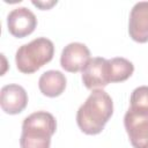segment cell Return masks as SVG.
Here are the masks:
<instances>
[{
  "label": "cell",
  "mask_w": 148,
  "mask_h": 148,
  "mask_svg": "<svg viewBox=\"0 0 148 148\" xmlns=\"http://www.w3.org/2000/svg\"><path fill=\"white\" fill-rule=\"evenodd\" d=\"M113 113V102L103 89H95L76 112L79 128L88 135L99 134Z\"/></svg>",
  "instance_id": "cell-1"
},
{
  "label": "cell",
  "mask_w": 148,
  "mask_h": 148,
  "mask_svg": "<svg viewBox=\"0 0 148 148\" xmlns=\"http://www.w3.org/2000/svg\"><path fill=\"white\" fill-rule=\"evenodd\" d=\"M57 131V120L47 111H37L23 119L21 148H50L51 136Z\"/></svg>",
  "instance_id": "cell-2"
},
{
  "label": "cell",
  "mask_w": 148,
  "mask_h": 148,
  "mask_svg": "<svg viewBox=\"0 0 148 148\" xmlns=\"http://www.w3.org/2000/svg\"><path fill=\"white\" fill-rule=\"evenodd\" d=\"M54 54V45L46 37H38L28 44L20 46L15 54L17 69L23 74L37 72L45 64L50 62Z\"/></svg>",
  "instance_id": "cell-3"
},
{
  "label": "cell",
  "mask_w": 148,
  "mask_h": 148,
  "mask_svg": "<svg viewBox=\"0 0 148 148\" xmlns=\"http://www.w3.org/2000/svg\"><path fill=\"white\" fill-rule=\"evenodd\" d=\"M124 126L133 148H148V112L128 109L124 117Z\"/></svg>",
  "instance_id": "cell-4"
},
{
  "label": "cell",
  "mask_w": 148,
  "mask_h": 148,
  "mask_svg": "<svg viewBox=\"0 0 148 148\" xmlns=\"http://www.w3.org/2000/svg\"><path fill=\"white\" fill-rule=\"evenodd\" d=\"M82 82L87 89H103L110 83L109 60L102 57L91 58L82 69Z\"/></svg>",
  "instance_id": "cell-5"
},
{
  "label": "cell",
  "mask_w": 148,
  "mask_h": 148,
  "mask_svg": "<svg viewBox=\"0 0 148 148\" xmlns=\"http://www.w3.org/2000/svg\"><path fill=\"white\" fill-rule=\"evenodd\" d=\"M37 18L27 7H17L7 16V28L10 35L16 38H23L35 31Z\"/></svg>",
  "instance_id": "cell-6"
},
{
  "label": "cell",
  "mask_w": 148,
  "mask_h": 148,
  "mask_svg": "<svg viewBox=\"0 0 148 148\" xmlns=\"http://www.w3.org/2000/svg\"><path fill=\"white\" fill-rule=\"evenodd\" d=\"M90 59V51L87 45L74 42L64 47L60 56V65L66 72L77 73L80 71L82 72Z\"/></svg>",
  "instance_id": "cell-7"
},
{
  "label": "cell",
  "mask_w": 148,
  "mask_h": 148,
  "mask_svg": "<svg viewBox=\"0 0 148 148\" xmlns=\"http://www.w3.org/2000/svg\"><path fill=\"white\" fill-rule=\"evenodd\" d=\"M28 104V94L20 84H6L0 91V106L7 114L21 113Z\"/></svg>",
  "instance_id": "cell-8"
},
{
  "label": "cell",
  "mask_w": 148,
  "mask_h": 148,
  "mask_svg": "<svg viewBox=\"0 0 148 148\" xmlns=\"http://www.w3.org/2000/svg\"><path fill=\"white\" fill-rule=\"evenodd\" d=\"M130 37L136 43L148 42V1L136 2L128 20Z\"/></svg>",
  "instance_id": "cell-9"
},
{
  "label": "cell",
  "mask_w": 148,
  "mask_h": 148,
  "mask_svg": "<svg viewBox=\"0 0 148 148\" xmlns=\"http://www.w3.org/2000/svg\"><path fill=\"white\" fill-rule=\"evenodd\" d=\"M66 76L60 71H46L38 80V88L40 92L46 97H58L66 88Z\"/></svg>",
  "instance_id": "cell-10"
},
{
  "label": "cell",
  "mask_w": 148,
  "mask_h": 148,
  "mask_svg": "<svg viewBox=\"0 0 148 148\" xmlns=\"http://www.w3.org/2000/svg\"><path fill=\"white\" fill-rule=\"evenodd\" d=\"M109 60L110 82H123L132 76L134 72V65L123 57H116Z\"/></svg>",
  "instance_id": "cell-11"
},
{
  "label": "cell",
  "mask_w": 148,
  "mask_h": 148,
  "mask_svg": "<svg viewBox=\"0 0 148 148\" xmlns=\"http://www.w3.org/2000/svg\"><path fill=\"white\" fill-rule=\"evenodd\" d=\"M130 102V109L140 112H148V86H140L135 88L131 94Z\"/></svg>",
  "instance_id": "cell-12"
},
{
  "label": "cell",
  "mask_w": 148,
  "mask_h": 148,
  "mask_svg": "<svg viewBox=\"0 0 148 148\" xmlns=\"http://www.w3.org/2000/svg\"><path fill=\"white\" fill-rule=\"evenodd\" d=\"M57 3V1H32V5L40 8L42 10H45V9H50L52 6H54Z\"/></svg>",
  "instance_id": "cell-13"
}]
</instances>
